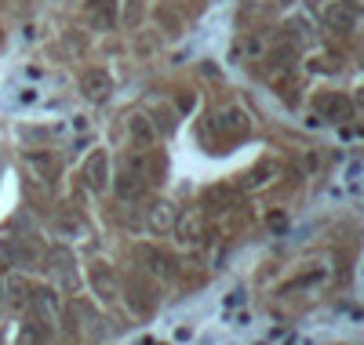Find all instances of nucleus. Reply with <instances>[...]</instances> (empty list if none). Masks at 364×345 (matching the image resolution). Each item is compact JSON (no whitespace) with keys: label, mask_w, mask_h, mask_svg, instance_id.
<instances>
[{"label":"nucleus","mask_w":364,"mask_h":345,"mask_svg":"<svg viewBox=\"0 0 364 345\" xmlns=\"http://www.w3.org/2000/svg\"><path fill=\"white\" fill-rule=\"evenodd\" d=\"M87 182L95 185V190H99V185H106V156H102V153L91 156V164H87Z\"/></svg>","instance_id":"obj_1"},{"label":"nucleus","mask_w":364,"mask_h":345,"mask_svg":"<svg viewBox=\"0 0 364 345\" xmlns=\"http://www.w3.org/2000/svg\"><path fill=\"white\" fill-rule=\"evenodd\" d=\"M135 135H139V138H149V128L142 124V116H135Z\"/></svg>","instance_id":"obj_3"},{"label":"nucleus","mask_w":364,"mask_h":345,"mask_svg":"<svg viewBox=\"0 0 364 345\" xmlns=\"http://www.w3.org/2000/svg\"><path fill=\"white\" fill-rule=\"evenodd\" d=\"M106 84H109V80H106V77H99V73H95V77H87V87H91L87 95H95V99H99V95H106Z\"/></svg>","instance_id":"obj_2"}]
</instances>
